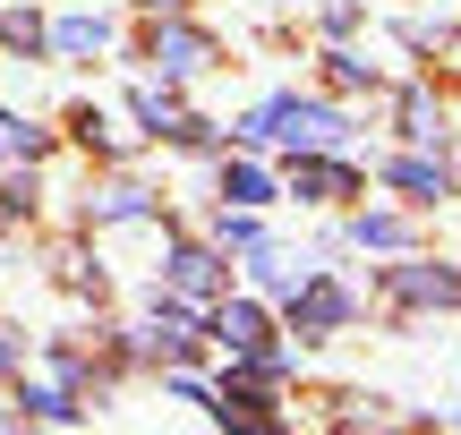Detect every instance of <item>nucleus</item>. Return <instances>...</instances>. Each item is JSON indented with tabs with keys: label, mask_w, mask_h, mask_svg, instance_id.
<instances>
[{
	"label": "nucleus",
	"mask_w": 461,
	"mask_h": 435,
	"mask_svg": "<svg viewBox=\"0 0 461 435\" xmlns=\"http://www.w3.org/2000/svg\"><path fill=\"white\" fill-rule=\"evenodd\" d=\"M299 290H308V282H299ZM342 316H350V299H342V290H325V282H316L308 299H299V324H308V333H333Z\"/></svg>",
	"instance_id": "1"
},
{
	"label": "nucleus",
	"mask_w": 461,
	"mask_h": 435,
	"mask_svg": "<svg viewBox=\"0 0 461 435\" xmlns=\"http://www.w3.org/2000/svg\"><path fill=\"white\" fill-rule=\"evenodd\" d=\"M359 239H367V248H402V222H393V214H367Z\"/></svg>",
	"instance_id": "12"
},
{
	"label": "nucleus",
	"mask_w": 461,
	"mask_h": 435,
	"mask_svg": "<svg viewBox=\"0 0 461 435\" xmlns=\"http://www.w3.org/2000/svg\"><path fill=\"white\" fill-rule=\"evenodd\" d=\"M214 333L230 342V351H257V342H265V316H257V307H248V299H230L222 316H214Z\"/></svg>",
	"instance_id": "2"
},
{
	"label": "nucleus",
	"mask_w": 461,
	"mask_h": 435,
	"mask_svg": "<svg viewBox=\"0 0 461 435\" xmlns=\"http://www.w3.org/2000/svg\"><path fill=\"white\" fill-rule=\"evenodd\" d=\"M95 214H103V222H129V214H146V188H112V197H103Z\"/></svg>",
	"instance_id": "11"
},
{
	"label": "nucleus",
	"mask_w": 461,
	"mask_h": 435,
	"mask_svg": "<svg viewBox=\"0 0 461 435\" xmlns=\"http://www.w3.org/2000/svg\"><path fill=\"white\" fill-rule=\"evenodd\" d=\"M0 359H9V342H0Z\"/></svg>",
	"instance_id": "14"
},
{
	"label": "nucleus",
	"mask_w": 461,
	"mask_h": 435,
	"mask_svg": "<svg viewBox=\"0 0 461 435\" xmlns=\"http://www.w3.org/2000/svg\"><path fill=\"white\" fill-rule=\"evenodd\" d=\"M393 180L411 188L419 205H428V197H445V171H428V163H393Z\"/></svg>",
	"instance_id": "9"
},
{
	"label": "nucleus",
	"mask_w": 461,
	"mask_h": 435,
	"mask_svg": "<svg viewBox=\"0 0 461 435\" xmlns=\"http://www.w3.org/2000/svg\"><path fill=\"white\" fill-rule=\"evenodd\" d=\"M402 290H411V299H461L453 273H428V265H402Z\"/></svg>",
	"instance_id": "7"
},
{
	"label": "nucleus",
	"mask_w": 461,
	"mask_h": 435,
	"mask_svg": "<svg viewBox=\"0 0 461 435\" xmlns=\"http://www.w3.org/2000/svg\"><path fill=\"white\" fill-rule=\"evenodd\" d=\"M222 197H230V205H265V197H274V180L240 163V171H222Z\"/></svg>",
	"instance_id": "8"
},
{
	"label": "nucleus",
	"mask_w": 461,
	"mask_h": 435,
	"mask_svg": "<svg viewBox=\"0 0 461 435\" xmlns=\"http://www.w3.org/2000/svg\"><path fill=\"white\" fill-rule=\"evenodd\" d=\"M154 60H163L171 77H180V68H197V60H205V43H197V34H188V26H171L163 43H154Z\"/></svg>",
	"instance_id": "5"
},
{
	"label": "nucleus",
	"mask_w": 461,
	"mask_h": 435,
	"mask_svg": "<svg viewBox=\"0 0 461 435\" xmlns=\"http://www.w3.org/2000/svg\"><path fill=\"white\" fill-rule=\"evenodd\" d=\"M51 43H60V51H103V43H112V26H103V17H60Z\"/></svg>",
	"instance_id": "3"
},
{
	"label": "nucleus",
	"mask_w": 461,
	"mask_h": 435,
	"mask_svg": "<svg viewBox=\"0 0 461 435\" xmlns=\"http://www.w3.org/2000/svg\"><path fill=\"white\" fill-rule=\"evenodd\" d=\"M0 154H43V129H26V120L0 111Z\"/></svg>",
	"instance_id": "10"
},
{
	"label": "nucleus",
	"mask_w": 461,
	"mask_h": 435,
	"mask_svg": "<svg viewBox=\"0 0 461 435\" xmlns=\"http://www.w3.org/2000/svg\"><path fill=\"white\" fill-rule=\"evenodd\" d=\"M171 282H180V290H214V256H205V248H180V256H171Z\"/></svg>",
	"instance_id": "6"
},
{
	"label": "nucleus",
	"mask_w": 461,
	"mask_h": 435,
	"mask_svg": "<svg viewBox=\"0 0 461 435\" xmlns=\"http://www.w3.org/2000/svg\"><path fill=\"white\" fill-rule=\"evenodd\" d=\"M350 171H333V163H299V197H350Z\"/></svg>",
	"instance_id": "4"
},
{
	"label": "nucleus",
	"mask_w": 461,
	"mask_h": 435,
	"mask_svg": "<svg viewBox=\"0 0 461 435\" xmlns=\"http://www.w3.org/2000/svg\"><path fill=\"white\" fill-rule=\"evenodd\" d=\"M26 410H34V419H77V410H68V393H26Z\"/></svg>",
	"instance_id": "13"
}]
</instances>
